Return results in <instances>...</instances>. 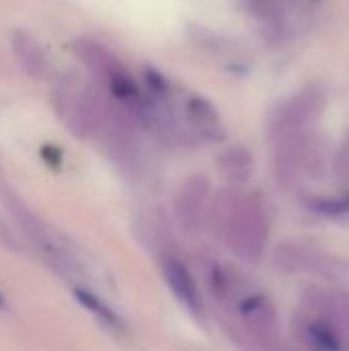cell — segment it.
<instances>
[{
    "label": "cell",
    "mask_w": 349,
    "mask_h": 351,
    "mask_svg": "<svg viewBox=\"0 0 349 351\" xmlns=\"http://www.w3.org/2000/svg\"><path fill=\"white\" fill-rule=\"evenodd\" d=\"M321 257L317 251L309 249L300 243H284L274 253V265L278 271L294 274V271H319Z\"/></svg>",
    "instance_id": "11"
},
{
    "label": "cell",
    "mask_w": 349,
    "mask_h": 351,
    "mask_svg": "<svg viewBox=\"0 0 349 351\" xmlns=\"http://www.w3.org/2000/svg\"><path fill=\"white\" fill-rule=\"evenodd\" d=\"M163 278H165L169 290L173 292V296L181 302V306H185L195 317L202 315V296H200L197 284L185 263H181L175 257H167L163 261Z\"/></svg>",
    "instance_id": "7"
},
{
    "label": "cell",
    "mask_w": 349,
    "mask_h": 351,
    "mask_svg": "<svg viewBox=\"0 0 349 351\" xmlns=\"http://www.w3.org/2000/svg\"><path fill=\"white\" fill-rule=\"evenodd\" d=\"M309 208L327 218H344V216H349V195L313 197L309 199Z\"/></svg>",
    "instance_id": "15"
},
{
    "label": "cell",
    "mask_w": 349,
    "mask_h": 351,
    "mask_svg": "<svg viewBox=\"0 0 349 351\" xmlns=\"http://www.w3.org/2000/svg\"><path fill=\"white\" fill-rule=\"evenodd\" d=\"M237 311L245 333L259 348H276L280 343V315L272 298L261 292L245 294L237 302Z\"/></svg>",
    "instance_id": "3"
},
{
    "label": "cell",
    "mask_w": 349,
    "mask_h": 351,
    "mask_svg": "<svg viewBox=\"0 0 349 351\" xmlns=\"http://www.w3.org/2000/svg\"><path fill=\"white\" fill-rule=\"evenodd\" d=\"M58 111L64 123L70 128V132H74L80 138L95 136L107 121L101 101L86 93L62 95L58 101Z\"/></svg>",
    "instance_id": "5"
},
{
    "label": "cell",
    "mask_w": 349,
    "mask_h": 351,
    "mask_svg": "<svg viewBox=\"0 0 349 351\" xmlns=\"http://www.w3.org/2000/svg\"><path fill=\"white\" fill-rule=\"evenodd\" d=\"M214 237L247 263L263 259L269 239L267 214L261 204L237 189L220 191L208 210L206 220Z\"/></svg>",
    "instance_id": "1"
},
{
    "label": "cell",
    "mask_w": 349,
    "mask_h": 351,
    "mask_svg": "<svg viewBox=\"0 0 349 351\" xmlns=\"http://www.w3.org/2000/svg\"><path fill=\"white\" fill-rule=\"evenodd\" d=\"M306 311H313L321 317H325L329 323L337 327L341 337H349V292L344 290H311L304 296Z\"/></svg>",
    "instance_id": "6"
},
{
    "label": "cell",
    "mask_w": 349,
    "mask_h": 351,
    "mask_svg": "<svg viewBox=\"0 0 349 351\" xmlns=\"http://www.w3.org/2000/svg\"><path fill=\"white\" fill-rule=\"evenodd\" d=\"M0 306H2V296H0Z\"/></svg>",
    "instance_id": "16"
},
{
    "label": "cell",
    "mask_w": 349,
    "mask_h": 351,
    "mask_svg": "<svg viewBox=\"0 0 349 351\" xmlns=\"http://www.w3.org/2000/svg\"><path fill=\"white\" fill-rule=\"evenodd\" d=\"M10 47H12L16 64L21 66V70L25 74L39 78L47 72L45 51L41 49V45L35 41L33 35H29L25 31H14L10 37Z\"/></svg>",
    "instance_id": "9"
},
{
    "label": "cell",
    "mask_w": 349,
    "mask_h": 351,
    "mask_svg": "<svg viewBox=\"0 0 349 351\" xmlns=\"http://www.w3.org/2000/svg\"><path fill=\"white\" fill-rule=\"evenodd\" d=\"M74 298H76L84 308H88L101 323H105L107 327H111V329H121L119 317H117L103 300H99L95 294L86 292V290H82V288H76V290H74Z\"/></svg>",
    "instance_id": "14"
},
{
    "label": "cell",
    "mask_w": 349,
    "mask_h": 351,
    "mask_svg": "<svg viewBox=\"0 0 349 351\" xmlns=\"http://www.w3.org/2000/svg\"><path fill=\"white\" fill-rule=\"evenodd\" d=\"M74 49H76L78 58L103 80H107L115 70L121 68L117 58L107 47H103L101 43H97L93 39H78L74 43Z\"/></svg>",
    "instance_id": "12"
},
{
    "label": "cell",
    "mask_w": 349,
    "mask_h": 351,
    "mask_svg": "<svg viewBox=\"0 0 349 351\" xmlns=\"http://www.w3.org/2000/svg\"><path fill=\"white\" fill-rule=\"evenodd\" d=\"M325 97L319 88H306L284 101L269 119V136L276 140L306 134L321 115Z\"/></svg>",
    "instance_id": "2"
},
{
    "label": "cell",
    "mask_w": 349,
    "mask_h": 351,
    "mask_svg": "<svg viewBox=\"0 0 349 351\" xmlns=\"http://www.w3.org/2000/svg\"><path fill=\"white\" fill-rule=\"evenodd\" d=\"M185 115L189 123L197 130L200 136L208 140H222L224 138V125L216 111V107L206 101L204 97H189L185 103Z\"/></svg>",
    "instance_id": "10"
},
{
    "label": "cell",
    "mask_w": 349,
    "mask_h": 351,
    "mask_svg": "<svg viewBox=\"0 0 349 351\" xmlns=\"http://www.w3.org/2000/svg\"><path fill=\"white\" fill-rule=\"evenodd\" d=\"M298 337L311 348L319 351H337L346 348V339L337 331L333 323H329L325 317L309 311L306 319L298 325Z\"/></svg>",
    "instance_id": "8"
},
{
    "label": "cell",
    "mask_w": 349,
    "mask_h": 351,
    "mask_svg": "<svg viewBox=\"0 0 349 351\" xmlns=\"http://www.w3.org/2000/svg\"><path fill=\"white\" fill-rule=\"evenodd\" d=\"M210 181L204 175L189 177L175 197V218L187 234H197L208 220Z\"/></svg>",
    "instance_id": "4"
},
{
    "label": "cell",
    "mask_w": 349,
    "mask_h": 351,
    "mask_svg": "<svg viewBox=\"0 0 349 351\" xmlns=\"http://www.w3.org/2000/svg\"><path fill=\"white\" fill-rule=\"evenodd\" d=\"M220 171L232 181V183H243L251 177L253 173V156L251 150H247L245 146H228L226 150L220 152L218 158Z\"/></svg>",
    "instance_id": "13"
}]
</instances>
